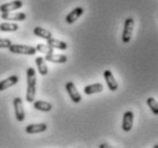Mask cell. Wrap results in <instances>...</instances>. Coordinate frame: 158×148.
I'll return each instance as SVG.
<instances>
[{
    "label": "cell",
    "instance_id": "obj_13",
    "mask_svg": "<svg viewBox=\"0 0 158 148\" xmlns=\"http://www.w3.org/2000/svg\"><path fill=\"white\" fill-rule=\"evenodd\" d=\"M46 61L48 62H52V63H65L68 61V57L65 55H62V54H47V55L44 57Z\"/></svg>",
    "mask_w": 158,
    "mask_h": 148
},
{
    "label": "cell",
    "instance_id": "obj_15",
    "mask_svg": "<svg viewBox=\"0 0 158 148\" xmlns=\"http://www.w3.org/2000/svg\"><path fill=\"white\" fill-rule=\"evenodd\" d=\"M36 64H37V67H38V72H39L41 76H46L48 74V68H47L46 60H45L44 57L38 56L36 59Z\"/></svg>",
    "mask_w": 158,
    "mask_h": 148
},
{
    "label": "cell",
    "instance_id": "obj_11",
    "mask_svg": "<svg viewBox=\"0 0 158 148\" xmlns=\"http://www.w3.org/2000/svg\"><path fill=\"white\" fill-rule=\"evenodd\" d=\"M47 130V124L46 123H38V124H30L27 125L25 132L30 134H36V133L45 132Z\"/></svg>",
    "mask_w": 158,
    "mask_h": 148
},
{
    "label": "cell",
    "instance_id": "obj_4",
    "mask_svg": "<svg viewBox=\"0 0 158 148\" xmlns=\"http://www.w3.org/2000/svg\"><path fill=\"white\" fill-rule=\"evenodd\" d=\"M65 90H67L68 94L70 96V99H71L75 104H79L80 101H81V94L79 93L78 88L76 87V85L73 82H68L67 85H65Z\"/></svg>",
    "mask_w": 158,
    "mask_h": 148
},
{
    "label": "cell",
    "instance_id": "obj_7",
    "mask_svg": "<svg viewBox=\"0 0 158 148\" xmlns=\"http://www.w3.org/2000/svg\"><path fill=\"white\" fill-rule=\"evenodd\" d=\"M103 76H104V79L107 82V85L110 91L115 92V91L118 90V83H117V80H116L114 74H112L110 70H106V71L103 72Z\"/></svg>",
    "mask_w": 158,
    "mask_h": 148
},
{
    "label": "cell",
    "instance_id": "obj_17",
    "mask_svg": "<svg viewBox=\"0 0 158 148\" xmlns=\"http://www.w3.org/2000/svg\"><path fill=\"white\" fill-rule=\"evenodd\" d=\"M47 41H48L47 44L49 45V46H52L53 48H56V49L64 51V49H67L68 48V44L67 43H64V41H62V40L54 39V38H49Z\"/></svg>",
    "mask_w": 158,
    "mask_h": 148
},
{
    "label": "cell",
    "instance_id": "obj_10",
    "mask_svg": "<svg viewBox=\"0 0 158 148\" xmlns=\"http://www.w3.org/2000/svg\"><path fill=\"white\" fill-rule=\"evenodd\" d=\"M1 19L8 21H24L27 19V15L24 13L20 12H7V13H1Z\"/></svg>",
    "mask_w": 158,
    "mask_h": 148
},
{
    "label": "cell",
    "instance_id": "obj_18",
    "mask_svg": "<svg viewBox=\"0 0 158 148\" xmlns=\"http://www.w3.org/2000/svg\"><path fill=\"white\" fill-rule=\"evenodd\" d=\"M33 33H35V36L39 37V38H43V39H46V40L52 38L51 32L48 31V30H46V29L41 28V27H36V28L33 29Z\"/></svg>",
    "mask_w": 158,
    "mask_h": 148
},
{
    "label": "cell",
    "instance_id": "obj_12",
    "mask_svg": "<svg viewBox=\"0 0 158 148\" xmlns=\"http://www.w3.org/2000/svg\"><path fill=\"white\" fill-rule=\"evenodd\" d=\"M17 83H19V76H16V75H13V76L8 77L6 79L1 80L0 82V92L7 90V88H10L12 86L17 84Z\"/></svg>",
    "mask_w": 158,
    "mask_h": 148
},
{
    "label": "cell",
    "instance_id": "obj_21",
    "mask_svg": "<svg viewBox=\"0 0 158 148\" xmlns=\"http://www.w3.org/2000/svg\"><path fill=\"white\" fill-rule=\"evenodd\" d=\"M147 104H148V107L151 109V112H154L155 115H158V104L155 98H148Z\"/></svg>",
    "mask_w": 158,
    "mask_h": 148
},
{
    "label": "cell",
    "instance_id": "obj_20",
    "mask_svg": "<svg viewBox=\"0 0 158 148\" xmlns=\"http://www.w3.org/2000/svg\"><path fill=\"white\" fill-rule=\"evenodd\" d=\"M36 49L38 52L43 53V54H52V53H54V48L49 46L48 44H38L37 45Z\"/></svg>",
    "mask_w": 158,
    "mask_h": 148
},
{
    "label": "cell",
    "instance_id": "obj_8",
    "mask_svg": "<svg viewBox=\"0 0 158 148\" xmlns=\"http://www.w3.org/2000/svg\"><path fill=\"white\" fill-rule=\"evenodd\" d=\"M22 6H23V2H22L21 0H14L12 2L1 5V6H0V12L1 13L14 12V11H17L19 8H21Z\"/></svg>",
    "mask_w": 158,
    "mask_h": 148
},
{
    "label": "cell",
    "instance_id": "obj_6",
    "mask_svg": "<svg viewBox=\"0 0 158 148\" xmlns=\"http://www.w3.org/2000/svg\"><path fill=\"white\" fill-rule=\"evenodd\" d=\"M133 122H134V114L133 112H125L124 116H123V123H122V129L125 132H130L132 128H133Z\"/></svg>",
    "mask_w": 158,
    "mask_h": 148
},
{
    "label": "cell",
    "instance_id": "obj_2",
    "mask_svg": "<svg viewBox=\"0 0 158 148\" xmlns=\"http://www.w3.org/2000/svg\"><path fill=\"white\" fill-rule=\"evenodd\" d=\"M8 49L13 54H23V55H35L37 52L36 47H32L30 45L20 44H12L8 47Z\"/></svg>",
    "mask_w": 158,
    "mask_h": 148
},
{
    "label": "cell",
    "instance_id": "obj_14",
    "mask_svg": "<svg viewBox=\"0 0 158 148\" xmlns=\"http://www.w3.org/2000/svg\"><path fill=\"white\" fill-rule=\"evenodd\" d=\"M103 91V85L101 83H95V84L87 85L86 87L84 88V93L87 95H92L95 93H101Z\"/></svg>",
    "mask_w": 158,
    "mask_h": 148
},
{
    "label": "cell",
    "instance_id": "obj_5",
    "mask_svg": "<svg viewBox=\"0 0 158 148\" xmlns=\"http://www.w3.org/2000/svg\"><path fill=\"white\" fill-rule=\"evenodd\" d=\"M14 109H15V116L19 122H23L25 120V112H24L23 101L21 98L14 99Z\"/></svg>",
    "mask_w": 158,
    "mask_h": 148
},
{
    "label": "cell",
    "instance_id": "obj_23",
    "mask_svg": "<svg viewBox=\"0 0 158 148\" xmlns=\"http://www.w3.org/2000/svg\"><path fill=\"white\" fill-rule=\"evenodd\" d=\"M100 147H101V148H106V147H108V146H107V145H104V144H103V145H100Z\"/></svg>",
    "mask_w": 158,
    "mask_h": 148
},
{
    "label": "cell",
    "instance_id": "obj_3",
    "mask_svg": "<svg viewBox=\"0 0 158 148\" xmlns=\"http://www.w3.org/2000/svg\"><path fill=\"white\" fill-rule=\"evenodd\" d=\"M133 29H134V19L133 17H127L125 20L124 24V30H123V43H130L132 39V35H133Z\"/></svg>",
    "mask_w": 158,
    "mask_h": 148
},
{
    "label": "cell",
    "instance_id": "obj_1",
    "mask_svg": "<svg viewBox=\"0 0 158 148\" xmlns=\"http://www.w3.org/2000/svg\"><path fill=\"white\" fill-rule=\"evenodd\" d=\"M27 83H28V87H27L25 100L28 101V104H32L35 101L37 93V77L36 70L33 68L27 69Z\"/></svg>",
    "mask_w": 158,
    "mask_h": 148
},
{
    "label": "cell",
    "instance_id": "obj_22",
    "mask_svg": "<svg viewBox=\"0 0 158 148\" xmlns=\"http://www.w3.org/2000/svg\"><path fill=\"white\" fill-rule=\"evenodd\" d=\"M13 43L9 39H0V48H8Z\"/></svg>",
    "mask_w": 158,
    "mask_h": 148
},
{
    "label": "cell",
    "instance_id": "obj_9",
    "mask_svg": "<svg viewBox=\"0 0 158 148\" xmlns=\"http://www.w3.org/2000/svg\"><path fill=\"white\" fill-rule=\"evenodd\" d=\"M84 14V8L83 7H76L75 9H72L71 12L69 13L65 17V22L68 24H72L75 23L76 21L78 20L80 16Z\"/></svg>",
    "mask_w": 158,
    "mask_h": 148
},
{
    "label": "cell",
    "instance_id": "obj_16",
    "mask_svg": "<svg viewBox=\"0 0 158 148\" xmlns=\"http://www.w3.org/2000/svg\"><path fill=\"white\" fill-rule=\"evenodd\" d=\"M33 107L40 112H51L52 108H53V106H52L49 102L47 101H43V100H37V101H33Z\"/></svg>",
    "mask_w": 158,
    "mask_h": 148
},
{
    "label": "cell",
    "instance_id": "obj_19",
    "mask_svg": "<svg viewBox=\"0 0 158 148\" xmlns=\"http://www.w3.org/2000/svg\"><path fill=\"white\" fill-rule=\"evenodd\" d=\"M19 30V25L16 23H1L0 24V31L4 32H15Z\"/></svg>",
    "mask_w": 158,
    "mask_h": 148
}]
</instances>
